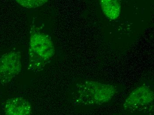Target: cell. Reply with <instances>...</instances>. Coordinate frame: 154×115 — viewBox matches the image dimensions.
I'll list each match as a JSON object with an SVG mask.
<instances>
[{
	"instance_id": "6",
	"label": "cell",
	"mask_w": 154,
	"mask_h": 115,
	"mask_svg": "<svg viewBox=\"0 0 154 115\" xmlns=\"http://www.w3.org/2000/svg\"><path fill=\"white\" fill-rule=\"evenodd\" d=\"M100 5L102 11L108 18L115 20L120 15L121 5L116 0H101Z\"/></svg>"
},
{
	"instance_id": "2",
	"label": "cell",
	"mask_w": 154,
	"mask_h": 115,
	"mask_svg": "<svg viewBox=\"0 0 154 115\" xmlns=\"http://www.w3.org/2000/svg\"><path fill=\"white\" fill-rule=\"evenodd\" d=\"M54 44L47 34L32 29L29 47V69L38 72L52 59L54 54Z\"/></svg>"
},
{
	"instance_id": "1",
	"label": "cell",
	"mask_w": 154,
	"mask_h": 115,
	"mask_svg": "<svg viewBox=\"0 0 154 115\" xmlns=\"http://www.w3.org/2000/svg\"><path fill=\"white\" fill-rule=\"evenodd\" d=\"M74 90L73 101L82 106L102 105L111 101L116 92L113 85L90 80L78 83Z\"/></svg>"
},
{
	"instance_id": "5",
	"label": "cell",
	"mask_w": 154,
	"mask_h": 115,
	"mask_svg": "<svg viewBox=\"0 0 154 115\" xmlns=\"http://www.w3.org/2000/svg\"><path fill=\"white\" fill-rule=\"evenodd\" d=\"M32 107L30 103L23 97L8 99L5 102V115H30Z\"/></svg>"
},
{
	"instance_id": "7",
	"label": "cell",
	"mask_w": 154,
	"mask_h": 115,
	"mask_svg": "<svg viewBox=\"0 0 154 115\" xmlns=\"http://www.w3.org/2000/svg\"><path fill=\"white\" fill-rule=\"evenodd\" d=\"M21 6L27 8H37L47 3L46 0H17L16 1Z\"/></svg>"
},
{
	"instance_id": "4",
	"label": "cell",
	"mask_w": 154,
	"mask_h": 115,
	"mask_svg": "<svg viewBox=\"0 0 154 115\" xmlns=\"http://www.w3.org/2000/svg\"><path fill=\"white\" fill-rule=\"evenodd\" d=\"M21 67L20 52L12 51L4 54L0 58V83H9L19 74Z\"/></svg>"
},
{
	"instance_id": "3",
	"label": "cell",
	"mask_w": 154,
	"mask_h": 115,
	"mask_svg": "<svg viewBox=\"0 0 154 115\" xmlns=\"http://www.w3.org/2000/svg\"><path fill=\"white\" fill-rule=\"evenodd\" d=\"M124 109L131 114H143L153 111L154 92L149 87L135 89L124 101Z\"/></svg>"
}]
</instances>
